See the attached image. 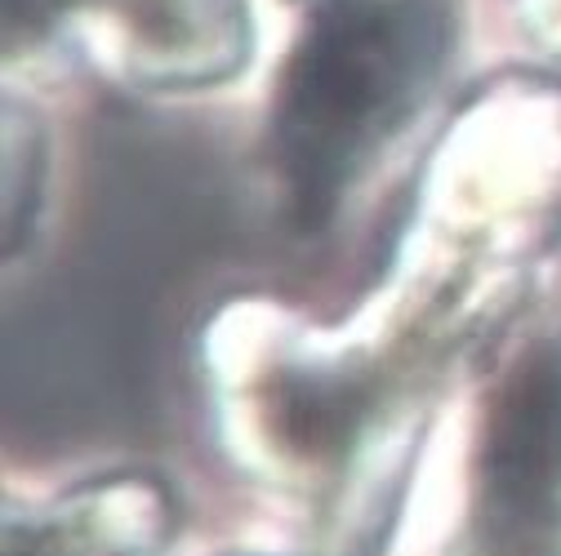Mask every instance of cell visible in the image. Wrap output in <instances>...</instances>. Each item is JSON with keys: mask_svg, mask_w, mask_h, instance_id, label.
Returning <instances> with one entry per match:
<instances>
[{"mask_svg": "<svg viewBox=\"0 0 561 556\" xmlns=\"http://www.w3.org/2000/svg\"><path fill=\"white\" fill-rule=\"evenodd\" d=\"M442 0H325L276 103V152L304 223L325 219L343 183L424 99L446 54Z\"/></svg>", "mask_w": 561, "mask_h": 556, "instance_id": "obj_1", "label": "cell"}, {"mask_svg": "<svg viewBox=\"0 0 561 556\" xmlns=\"http://www.w3.org/2000/svg\"><path fill=\"white\" fill-rule=\"evenodd\" d=\"M490 538L530 543L561 503V347L535 352L504 387L481 459Z\"/></svg>", "mask_w": 561, "mask_h": 556, "instance_id": "obj_2", "label": "cell"}, {"mask_svg": "<svg viewBox=\"0 0 561 556\" xmlns=\"http://www.w3.org/2000/svg\"><path fill=\"white\" fill-rule=\"evenodd\" d=\"M67 5H72V0H10V27H19V23L41 27L54 14H62Z\"/></svg>", "mask_w": 561, "mask_h": 556, "instance_id": "obj_3", "label": "cell"}]
</instances>
